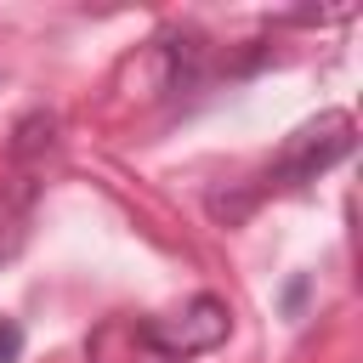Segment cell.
I'll list each match as a JSON object with an SVG mask.
<instances>
[{"mask_svg":"<svg viewBox=\"0 0 363 363\" xmlns=\"http://www.w3.org/2000/svg\"><path fill=\"white\" fill-rule=\"evenodd\" d=\"M352 142H357L352 113L329 108V113L306 119V125L284 142V153H278V164H272V182H278V187H306V182H318L329 164H340V159L352 153Z\"/></svg>","mask_w":363,"mask_h":363,"instance_id":"cell-1","label":"cell"},{"mask_svg":"<svg viewBox=\"0 0 363 363\" xmlns=\"http://www.w3.org/2000/svg\"><path fill=\"white\" fill-rule=\"evenodd\" d=\"M233 329V312L227 301L216 295H193L182 312H164V318H147L142 323V340L164 357H199V352H216Z\"/></svg>","mask_w":363,"mask_h":363,"instance_id":"cell-2","label":"cell"},{"mask_svg":"<svg viewBox=\"0 0 363 363\" xmlns=\"http://www.w3.org/2000/svg\"><path fill=\"white\" fill-rule=\"evenodd\" d=\"M17 357H23V323L0 318V363H17Z\"/></svg>","mask_w":363,"mask_h":363,"instance_id":"cell-3","label":"cell"},{"mask_svg":"<svg viewBox=\"0 0 363 363\" xmlns=\"http://www.w3.org/2000/svg\"><path fill=\"white\" fill-rule=\"evenodd\" d=\"M301 295H306V278H289V289H284V306L295 312V306H301Z\"/></svg>","mask_w":363,"mask_h":363,"instance_id":"cell-4","label":"cell"}]
</instances>
